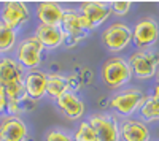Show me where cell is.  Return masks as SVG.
Instances as JSON below:
<instances>
[{
  "mask_svg": "<svg viewBox=\"0 0 159 141\" xmlns=\"http://www.w3.org/2000/svg\"><path fill=\"white\" fill-rule=\"evenodd\" d=\"M61 29L65 33V46L73 48L84 41L92 30H96L91 22L78 11V8H64Z\"/></svg>",
  "mask_w": 159,
  "mask_h": 141,
  "instance_id": "obj_1",
  "label": "cell"
},
{
  "mask_svg": "<svg viewBox=\"0 0 159 141\" xmlns=\"http://www.w3.org/2000/svg\"><path fill=\"white\" fill-rule=\"evenodd\" d=\"M100 78L105 87L116 92V91L124 89L130 83V79L134 78V75H132L127 59L121 56H111L102 63Z\"/></svg>",
  "mask_w": 159,
  "mask_h": 141,
  "instance_id": "obj_2",
  "label": "cell"
},
{
  "mask_svg": "<svg viewBox=\"0 0 159 141\" xmlns=\"http://www.w3.org/2000/svg\"><path fill=\"white\" fill-rule=\"evenodd\" d=\"M145 94L143 91L137 87H124L121 91H116L108 101V106L115 111V116L123 118V119H129L134 114H139L140 106L145 101Z\"/></svg>",
  "mask_w": 159,
  "mask_h": 141,
  "instance_id": "obj_3",
  "label": "cell"
},
{
  "mask_svg": "<svg viewBox=\"0 0 159 141\" xmlns=\"http://www.w3.org/2000/svg\"><path fill=\"white\" fill-rule=\"evenodd\" d=\"M45 48L43 45L40 43L34 35H29V36H24L18 41L16 45V49L13 51L15 53V60L19 63V65L25 70H38V67L42 65L43 62V54H45Z\"/></svg>",
  "mask_w": 159,
  "mask_h": 141,
  "instance_id": "obj_4",
  "label": "cell"
},
{
  "mask_svg": "<svg viewBox=\"0 0 159 141\" xmlns=\"http://www.w3.org/2000/svg\"><path fill=\"white\" fill-rule=\"evenodd\" d=\"M132 75L139 81H148L154 78L159 70V51L150 49H135L127 59Z\"/></svg>",
  "mask_w": 159,
  "mask_h": 141,
  "instance_id": "obj_5",
  "label": "cell"
},
{
  "mask_svg": "<svg viewBox=\"0 0 159 141\" xmlns=\"http://www.w3.org/2000/svg\"><path fill=\"white\" fill-rule=\"evenodd\" d=\"M100 41L110 53H123L132 45V27L126 22L115 21L102 30Z\"/></svg>",
  "mask_w": 159,
  "mask_h": 141,
  "instance_id": "obj_6",
  "label": "cell"
},
{
  "mask_svg": "<svg viewBox=\"0 0 159 141\" xmlns=\"http://www.w3.org/2000/svg\"><path fill=\"white\" fill-rule=\"evenodd\" d=\"M30 8L24 2H5L0 6V21L18 33L30 22Z\"/></svg>",
  "mask_w": 159,
  "mask_h": 141,
  "instance_id": "obj_7",
  "label": "cell"
},
{
  "mask_svg": "<svg viewBox=\"0 0 159 141\" xmlns=\"http://www.w3.org/2000/svg\"><path fill=\"white\" fill-rule=\"evenodd\" d=\"M88 122L96 132L97 141H121L119 136V121L110 113H94Z\"/></svg>",
  "mask_w": 159,
  "mask_h": 141,
  "instance_id": "obj_8",
  "label": "cell"
},
{
  "mask_svg": "<svg viewBox=\"0 0 159 141\" xmlns=\"http://www.w3.org/2000/svg\"><path fill=\"white\" fill-rule=\"evenodd\" d=\"M159 40V24L153 18H143L132 27V43L137 49H150Z\"/></svg>",
  "mask_w": 159,
  "mask_h": 141,
  "instance_id": "obj_9",
  "label": "cell"
},
{
  "mask_svg": "<svg viewBox=\"0 0 159 141\" xmlns=\"http://www.w3.org/2000/svg\"><path fill=\"white\" fill-rule=\"evenodd\" d=\"M56 101V106L59 109V113L65 119L69 121H83L84 114H86V105L83 98L80 97L78 92L73 91H67L64 92Z\"/></svg>",
  "mask_w": 159,
  "mask_h": 141,
  "instance_id": "obj_10",
  "label": "cell"
},
{
  "mask_svg": "<svg viewBox=\"0 0 159 141\" xmlns=\"http://www.w3.org/2000/svg\"><path fill=\"white\" fill-rule=\"evenodd\" d=\"M29 127L19 116L0 118V141H27Z\"/></svg>",
  "mask_w": 159,
  "mask_h": 141,
  "instance_id": "obj_11",
  "label": "cell"
},
{
  "mask_svg": "<svg viewBox=\"0 0 159 141\" xmlns=\"http://www.w3.org/2000/svg\"><path fill=\"white\" fill-rule=\"evenodd\" d=\"M25 70L11 56H2L0 57V91L21 84L24 79Z\"/></svg>",
  "mask_w": 159,
  "mask_h": 141,
  "instance_id": "obj_12",
  "label": "cell"
},
{
  "mask_svg": "<svg viewBox=\"0 0 159 141\" xmlns=\"http://www.w3.org/2000/svg\"><path fill=\"white\" fill-rule=\"evenodd\" d=\"M24 89L27 97L34 101H38L46 97V86H48V73L42 70H29L25 71L22 79Z\"/></svg>",
  "mask_w": 159,
  "mask_h": 141,
  "instance_id": "obj_13",
  "label": "cell"
},
{
  "mask_svg": "<svg viewBox=\"0 0 159 141\" xmlns=\"http://www.w3.org/2000/svg\"><path fill=\"white\" fill-rule=\"evenodd\" d=\"M78 11L91 22L94 29L100 27L111 18V8L107 2H81Z\"/></svg>",
  "mask_w": 159,
  "mask_h": 141,
  "instance_id": "obj_14",
  "label": "cell"
},
{
  "mask_svg": "<svg viewBox=\"0 0 159 141\" xmlns=\"http://www.w3.org/2000/svg\"><path fill=\"white\" fill-rule=\"evenodd\" d=\"M119 136L121 141H150L151 133L148 124L140 119H123L119 122Z\"/></svg>",
  "mask_w": 159,
  "mask_h": 141,
  "instance_id": "obj_15",
  "label": "cell"
},
{
  "mask_svg": "<svg viewBox=\"0 0 159 141\" xmlns=\"http://www.w3.org/2000/svg\"><path fill=\"white\" fill-rule=\"evenodd\" d=\"M34 36L43 45L46 51H54L61 46H65V33L61 27H52V25L37 24L34 30Z\"/></svg>",
  "mask_w": 159,
  "mask_h": 141,
  "instance_id": "obj_16",
  "label": "cell"
},
{
  "mask_svg": "<svg viewBox=\"0 0 159 141\" xmlns=\"http://www.w3.org/2000/svg\"><path fill=\"white\" fill-rule=\"evenodd\" d=\"M64 15V6L57 2H40L35 8V16L38 24L61 27V21Z\"/></svg>",
  "mask_w": 159,
  "mask_h": 141,
  "instance_id": "obj_17",
  "label": "cell"
},
{
  "mask_svg": "<svg viewBox=\"0 0 159 141\" xmlns=\"http://www.w3.org/2000/svg\"><path fill=\"white\" fill-rule=\"evenodd\" d=\"M70 91L67 76L61 73H48V86H46V97L57 100L64 92Z\"/></svg>",
  "mask_w": 159,
  "mask_h": 141,
  "instance_id": "obj_18",
  "label": "cell"
},
{
  "mask_svg": "<svg viewBox=\"0 0 159 141\" xmlns=\"http://www.w3.org/2000/svg\"><path fill=\"white\" fill-rule=\"evenodd\" d=\"M139 119L145 124L148 122H159V100H156L153 95L147 94L143 105L139 109Z\"/></svg>",
  "mask_w": 159,
  "mask_h": 141,
  "instance_id": "obj_19",
  "label": "cell"
},
{
  "mask_svg": "<svg viewBox=\"0 0 159 141\" xmlns=\"http://www.w3.org/2000/svg\"><path fill=\"white\" fill-rule=\"evenodd\" d=\"M19 41L18 32L10 29L8 25H5L0 21V56L10 54L16 49V45Z\"/></svg>",
  "mask_w": 159,
  "mask_h": 141,
  "instance_id": "obj_20",
  "label": "cell"
},
{
  "mask_svg": "<svg viewBox=\"0 0 159 141\" xmlns=\"http://www.w3.org/2000/svg\"><path fill=\"white\" fill-rule=\"evenodd\" d=\"M72 135H73L75 141H97L96 132L91 127V124L88 122V119L80 121L78 125H76V129H75V132Z\"/></svg>",
  "mask_w": 159,
  "mask_h": 141,
  "instance_id": "obj_21",
  "label": "cell"
},
{
  "mask_svg": "<svg viewBox=\"0 0 159 141\" xmlns=\"http://www.w3.org/2000/svg\"><path fill=\"white\" fill-rule=\"evenodd\" d=\"M45 141H75L73 135L62 129H51L45 135Z\"/></svg>",
  "mask_w": 159,
  "mask_h": 141,
  "instance_id": "obj_22",
  "label": "cell"
},
{
  "mask_svg": "<svg viewBox=\"0 0 159 141\" xmlns=\"http://www.w3.org/2000/svg\"><path fill=\"white\" fill-rule=\"evenodd\" d=\"M130 6H132L130 2H111V3H110L111 15H115V16H118V18L126 16L127 13L130 11Z\"/></svg>",
  "mask_w": 159,
  "mask_h": 141,
  "instance_id": "obj_23",
  "label": "cell"
},
{
  "mask_svg": "<svg viewBox=\"0 0 159 141\" xmlns=\"http://www.w3.org/2000/svg\"><path fill=\"white\" fill-rule=\"evenodd\" d=\"M67 81H69V89L70 91H73V92H78L80 91V87H81V78L80 76H76V75H69L67 76Z\"/></svg>",
  "mask_w": 159,
  "mask_h": 141,
  "instance_id": "obj_24",
  "label": "cell"
},
{
  "mask_svg": "<svg viewBox=\"0 0 159 141\" xmlns=\"http://www.w3.org/2000/svg\"><path fill=\"white\" fill-rule=\"evenodd\" d=\"M7 108H8V98L3 94H0V118L7 116Z\"/></svg>",
  "mask_w": 159,
  "mask_h": 141,
  "instance_id": "obj_25",
  "label": "cell"
},
{
  "mask_svg": "<svg viewBox=\"0 0 159 141\" xmlns=\"http://www.w3.org/2000/svg\"><path fill=\"white\" fill-rule=\"evenodd\" d=\"M150 95H153L156 100H159V83H154V86H153V89H151V94Z\"/></svg>",
  "mask_w": 159,
  "mask_h": 141,
  "instance_id": "obj_26",
  "label": "cell"
},
{
  "mask_svg": "<svg viewBox=\"0 0 159 141\" xmlns=\"http://www.w3.org/2000/svg\"><path fill=\"white\" fill-rule=\"evenodd\" d=\"M154 78H156V83H159V70H157V73H156Z\"/></svg>",
  "mask_w": 159,
  "mask_h": 141,
  "instance_id": "obj_27",
  "label": "cell"
}]
</instances>
